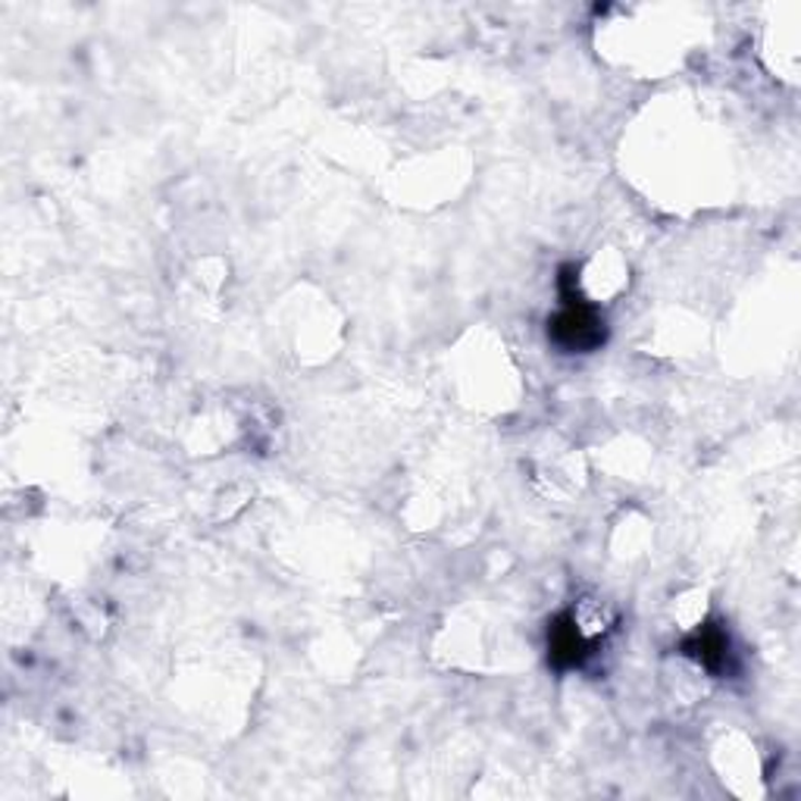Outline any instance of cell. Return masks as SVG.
<instances>
[{
    "mask_svg": "<svg viewBox=\"0 0 801 801\" xmlns=\"http://www.w3.org/2000/svg\"><path fill=\"white\" fill-rule=\"evenodd\" d=\"M551 335L567 350H592L604 342V323L595 307L582 300H567V307L551 323Z\"/></svg>",
    "mask_w": 801,
    "mask_h": 801,
    "instance_id": "cell-1",
    "label": "cell"
},
{
    "mask_svg": "<svg viewBox=\"0 0 801 801\" xmlns=\"http://www.w3.org/2000/svg\"><path fill=\"white\" fill-rule=\"evenodd\" d=\"M589 654V639L579 629L574 617H564L560 624L551 629V661L557 667H576Z\"/></svg>",
    "mask_w": 801,
    "mask_h": 801,
    "instance_id": "cell-2",
    "label": "cell"
},
{
    "mask_svg": "<svg viewBox=\"0 0 801 801\" xmlns=\"http://www.w3.org/2000/svg\"><path fill=\"white\" fill-rule=\"evenodd\" d=\"M686 649H689V654H695L707 670H717V667H724L726 654H729V642H726V636L720 629L704 626V629L695 632V639Z\"/></svg>",
    "mask_w": 801,
    "mask_h": 801,
    "instance_id": "cell-3",
    "label": "cell"
}]
</instances>
